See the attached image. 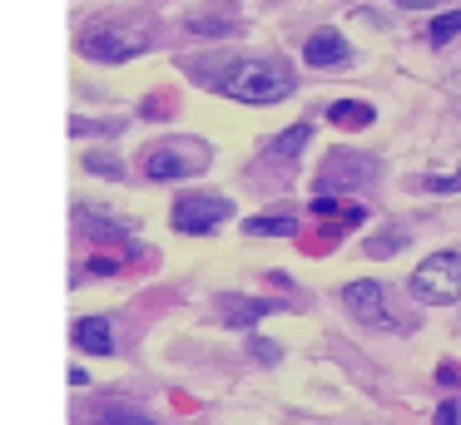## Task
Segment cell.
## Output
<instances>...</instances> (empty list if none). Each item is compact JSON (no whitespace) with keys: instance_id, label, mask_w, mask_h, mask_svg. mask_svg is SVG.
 <instances>
[{"instance_id":"obj_8","label":"cell","mask_w":461,"mask_h":425,"mask_svg":"<svg viewBox=\"0 0 461 425\" xmlns=\"http://www.w3.org/2000/svg\"><path fill=\"white\" fill-rule=\"evenodd\" d=\"M303 59H308L312 69H342L352 59V45L338 30H318V35H308V45H303Z\"/></svg>"},{"instance_id":"obj_9","label":"cell","mask_w":461,"mask_h":425,"mask_svg":"<svg viewBox=\"0 0 461 425\" xmlns=\"http://www.w3.org/2000/svg\"><path fill=\"white\" fill-rule=\"evenodd\" d=\"M70 336H75V346H80V351H90V356H110L114 351L110 316H80V322L70 326Z\"/></svg>"},{"instance_id":"obj_3","label":"cell","mask_w":461,"mask_h":425,"mask_svg":"<svg viewBox=\"0 0 461 425\" xmlns=\"http://www.w3.org/2000/svg\"><path fill=\"white\" fill-rule=\"evenodd\" d=\"M411 292L421 302H461V252H431L411 272Z\"/></svg>"},{"instance_id":"obj_2","label":"cell","mask_w":461,"mask_h":425,"mask_svg":"<svg viewBox=\"0 0 461 425\" xmlns=\"http://www.w3.org/2000/svg\"><path fill=\"white\" fill-rule=\"evenodd\" d=\"M209 168V144L203 138H169V144H154L144 154V173L154 183H174V178H194Z\"/></svg>"},{"instance_id":"obj_4","label":"cell","mask_w":461,"mask_h":425,"mask_svg":"<svg viewBox=\"0 0 461 425\" xmlns=\"http://www.w3.org/2000/svg\"><path fill=\"white\" fill-rule=\"evenodd\" d=\"M223 217H233L229 198H219V193H184L179 203H174L169 223L179 227V233H213Z\"/></svg>"},{"instance_id":"obj_12","label":"cell","mask_w":461,"mask_h":425,"mask_svg":"<svg viewBox=\"0 0 461 425\" xmlns=\"http://www.w3.org/2000/svg\"><path fill=\"white\" fill-rule=\"evenodd\" d=\"M293 227H298V217H293V213H258V217L243 223V233H249V237H288Z\"/></svg>"},{"instance_id":"obj_13","label":"cell","mask_w":461,"mask_h":425,"mask_svg":"<svg viewBox=\"0 0 461 425\" xmlns=\"http://www.w3.org/2000/svg\"><path fill=\"white\" fill-rule=\"evenodd\" d=\"M90 425H154L144 411H134V405H95V415H90Z\"/></svg>"},{"instance_id":"obj_1","label":"cell","mask_w":461,"mask_h":425,"mask_svg":"<svg viewBox=\"0 0 461 425\" xmlns=\"http://www.w3.org/2000/svg\"><path fill=\"white\" fill-rule=\"evenodd\" d=\"M219 89L239 104H278L298 89V75L283 59H243V65H229V75L219 79Z\"/></svg>"},{"instance_id":"obj_15","label":"cell","mask_w":461,"mask_h":425,"mask_svg":"<svg viewBox=\"0 0 461 425\" xmlns=\"http://www.w3.org/2000/svg\"><path fill=\"white\" fill-rule=\"evenodd\" d=\"M85 168H90V173H100V178H114V183L124 178V164H120V158H110V154H100V148H90V154H85Z\"/></svg>"},{"instance_id":"obj_14","label":"cell","mask_w":461,"mask_h":425,"mask_svg":"<svg viewBox=\"0 0 461 425\" xmlns=\"http://www.w3.org/2000/svg\"><path fill=\"white\" fill-rule=\"evenodd\" d=\"M456 35H461V10H447L427 25V45H451Z\"/></svg>"},{"instance_id":"obj_10","label":"cell","mask_w":461,"mask_h":425,"mask_svg":"<svg viewBox=\"0 0 461 425\" xmlns=\"http://www.w3.org/2000/svg\"><path fill=\"white\" fill-rule=\"evenodd\" d=\"M372 119H377V109H372L367 99H332L328 104V124L332 128H367Z\"/></svg>"},{"instance_id":"obj_11","label":"cell","mask_w":461,"mask_h":425,"mask_svg":"<svg viewBox=\"0 0 461 425\" xmlns=\"http://www.w3.org/2000/svg\"><path fill=\"white\" fill-rule=\"evenodd\" d=\"M312 217H338V223H367L362 203H342L338 193H312Z\"/></svg>"},{"instance_id":"obj_18","label":"cell","mask_w":461,"mask_h":425,"mask_svg":"<svg viewBox=\"0 0 461 425\" xmlns=\"http://www.w3.org/2000/svg\"><path fill=\"white\" fill-rule=\"evenodd\" d=\"M189 30H194V35H229L233 20H229V15H194Z\"/></svg>"},{"instance_id":"obj_16","label":"cell","mask_w":461,"mask_h":425,"mask_svg":"<svg viewBox=\"0 0 461 425\" xmlns=\"http://www.w3.org/2000/svg\"><path fill=\"white\" fill-rule=\"evenodd\" d=\"M268 312H273L268 302H229V312H223V316H229L233 326H249V322H258V316H268Z\"/></svg>"},{"instance_id":"obj_6","label":"cell","mask_w":461,"mask_h":425,"mask_svg":"<svg viewBox=\"0 0 461 425\" xmlns=\"http://www.w3.org/2000/svg\"><path fill=\"white\" fill-rule=\"evenodd\" d=\"M144 45H149V40L134 35V30H90V35H80V55L85 59H104V65H120V59L144 55Z\"/></svg>"},{"instance_id":"obj_19","label":"cell","mask_w":461,"mask_h":425,"mask_svg":"<svg viewBox=\"0 0 461 425\" xmlns=\"http://www.w3.org/2000/svg\"><path fill=\"white\" fill-rule=\"evenodd\" d=\"M421 188H427V193H461V168L451 178H421Z\"/></svg>"},{"instance_id":"obj_20","label":"cell","mask_w":461,"mask_h":425,"mask_svg":"<svg viewBox=\"0 0 461 425\" xmlns=\"http://www.w3.org/2000/svg\"><path fill=\"white\" fill-rule=\"evenodd\" d=\"M437 425H461V405L456 401H441L437 405Z\"/></svg>"},{"instance_id":"obj_7","label":"cell","mask_w":461,"mask_h":425,"mask_svg":"<svg viewBox=\"0 0 461 425\" xmlns=\"http://www.w3.org/2000/svg\"><path fill=\"white\" fill-rule=\"evenodd\" d=\"M357 173H362V178H372V173H377V164H372V158L352 164L348 154H328V164L318 168V188H322V193H338V188H357Z\"/></svg>"},{"instance_id":"obj_21","label":"cell","mask_w":461,"mask_h":425,"mask_svg":"<svg viewBox=\"0 0 461 425\" xmlns=\"http://www.w3.org/2000/svg\"><path fill=\"white\" fill-rule=\"evenodd\" d=\"M90 272L95 277H114V272H120V262H114V257H90Z\"/></svg>"},{"instance_id":"obj_17","label":"cell","mask_w":461,"mask_h":425,"mask_svg":"<svg viewBox=\"0 0 461 425\" xmlns=\"http://www.w3.org/2000/svg\"><path fill=\"white\" fill-rule=\"evenodd\" d=\"M308 134H312L308 124H293L288 134H278V138H273V154H283V158H288V154H298V148L308 144Z\"/></svg>"},{"instance_id":"obj_22","label":"cell","mask_w":461,"mask_h":425,"mask_svg":"<svg viewBox=\"0 0 461 425\" xmlns=\"http://www.w3.org/2000/svg\"><path fill=\"white\" fill-rule=\"evenodd\" d=\"M402 10H427V5H437V0H397Z\"/></svg>"},{"instance_id":"obj_5","label":"cell","mask_w":461,"mask_h":425,"mask_svg":"<svg viewBox=\"0 0 461 425\" xmlns=\"http://www.w3.org/2000/svg\"><path fill=\"white\" fill-rule=\"evenodd\" d=\"M342 302L352 306V316L367 326H382V332H392L397 326V312H387V287L372 282V277H357V282L342 287Z\"/></svg>"}]
</instances>
